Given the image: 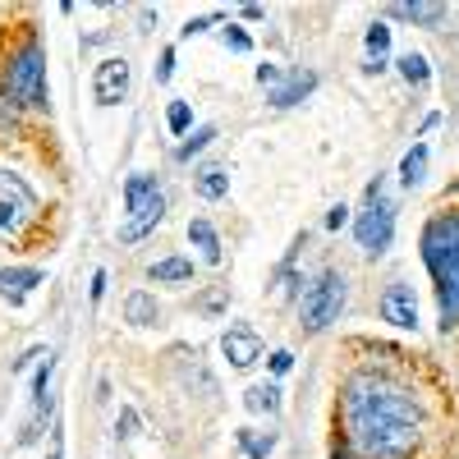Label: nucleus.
I'll return each instance as SVG.
<instances>
[{"label":"nucleus","mask_w":459,"mask_h":459,"mask_svg":"<svg viewBox=\"0 0 459 459\" xmlns=\"http://www.w3.org/2000/svg\"><path fill=\"white\" fill-rule=\"evenodd\" d=\"M344 423L359 450H368L372 459H404L418 446V404L404 386L377 377V372H359L344 386Z\"/></svg>","instance_id":"1"},{"label":"nucleus","mask_w":459,"mask_h":459,"mask_svg":"<svg viewBox=\"0 0 459 459\" xmlns=\"http://www.w3.org/2000/svg\"><path fill=\"white\" fill-rule=\"evenodd\" d=\"M423 262L437 281L441 331L459 322V212H441L423 230Z\"/></svg>","instance_id":"2"},{"label":"nucleus","mask_w":459,"mask_h":459,"mask_svg":"<svg viewBox=\"0 0 459 459\" xmlns=\"http://www.w3.org/2000/svg\"><path fill=\"white\" fill-rule=\"evenodd\" d=\"M5 97L19 101V106H32V110L51 106V92H47V51L37 42H23L10 56V65H5Z\"/></svg>","instance_id":"3"},{"label":"nucleus","mask_w":459,"mask_h":459,"mask_svg":"<svg viewBox=\"0 0 459 459\" xmlns=\"http://www.w3.org/2000/svg\"><path fill=\"white\" fill-rule=\"evenodd\" d=\"M125 207H129V225L120 230V239L134 244V239H143L147 230L166 216V198H161L157 179H152V175H129V184H125Z\"/></svg>","instance_id":"4"},{"label":"nucleus","mask_w":459,"mask_h":459,"mask_svg":"<svg viewBox=\"0 0 459 459\" xmlns=\"http://www.w3.org/2000/svg\"><path fill=\"white\" fill-rule=\"evenodd\" d=\"M354 235H359V248L368 253V257H377V253H386L391 248V235H395V212H391V203L381 198V179L368 188V207L359 212V221H354Z\"/></svg>","instance_id":"5"},{"label":"nucleus","mask_w":459,"mask_h":459,"mask_svg":"<svg viewBox=\"0 0 459 459\" xmlns=\"http://www.w3.org/2000/svg\"><path fill=\"white\" fill-rule=\"evenodd\" d=\"M340 308H344V276L335 272H322L317 285H308V294H303V326L308 331H326L331 322H340Z\"/></svg>","instance_id":"6"},{"label":"nucleus","mask_w":459,"mask_h":459,"mask_svg":"<svg viewBox=\"0 0 459 459\" xmlns=\"http://www.w3.org/2000/svg\"><path fill=\"white\" fill-rule=\"evenodd\" d=\"M32 216H37L32 188L14 170H0V235H14V230H23Z\"/></svg>","instance_id":"7"},{"label":"nucleus","mask_w":459,"mask_h":459,"mask_svg":"<svg viewBox=\"0 0 459 459\" xmlns=\"http://www.w3.org/2000/svg\"><path fill=\"white\" fill-rule=\"evenodd\" d=\"M125 92H129V60H125V56L101 60L97 74H92V97H97V106H120Z\"/></svg>","instance_id":"8"},{"label":"nucleus","mask_w":459,"mask_h":459,"mask_svg":"<svg viewBox=\"0 0 459 459\" xmlns=\"http://www.w3.org/2000/svg\"><path fill=\"white\" fill-rule=\"evenodd\" d=\"M381 322H391L400 331H418V299H413V285L404 281H391L386 294H381Z\"/></svg>","instance_id":"9"},{"label":"nucleus","mask_w":459,"mask_h":459,"mask_svg":"<svg viewBox=\"0 0 459 459\" xmlns=\"http://www.w3.org/2000/svg\"><path fill=\"white\" fill-rule=\"evenodd\" d=\"M221 354L230 359V368H253V363L262 359V340H257V331H248V326H230V331L221 335Z\"/></svg>","instance_id":"10"},{"label":"nucleus","mask_w":459,"mask_h":459,"mask_svg":"<svg viewBox=\"0 0 459 459\" xmlns=\"http://www.w3.org/2000/svg\"><path fill=\"white\" fill-rule=\"evenodd\" d=\"M188 239H194V248L203 253L207 266H221L225 253H221V235H216V225H212V221H203V216H198V221H188Z\"/></svg>","instance_id":"11"},{"label":"nucleus","mask_w":459,"mask_h":459,"mask_svg":"<svg viewBox=\"0 0 459 459\" xmlns=\"http://www.w3.org/2000/svg\"><path fill=\"white\" fill-rule=\"evenodd\" d=\"M363 42H368V74H381V69H386V51H391V23H372L368 28V37H363Z\"/></svg>","instance_id":"12"},{"label":"nucleus","mask_w":459,"mask_h":459,"mask_svg":"<svg viewBox=\"0 0 459 459\" xmlns=\"http://www.w3.org/2000/svg\"><path fill=\"white\" fill-rule=\"evenodd\" d=\"M313 88H317V74H290V79H285V83L272 92V106H276V110H285V106L303 101Z\"/></svg>","instance_id":"13"},{"label":"nucleus","mask_w":459,"mask_h":459,"mask_svg":"<svg viewBox=\"0 0 459 459\" xmlns=\"http://www.w3.org/2000/svg\"><path fill=\"white\" fill-rule=\"evenodd\" d=\"M32 285H42V272H32V266H23V272H0V294L10 303H23Z\"/></svg>","instance_id":"14"},{"label":"nucleus","mask_w":459,"mask_h":459,"mask_svg":"<svg viewBox=\"0 0 459 459\" xmlns=\"http://www.w3.org/2000/svg\"><path fill=\"white\" fill-rule=\"evenodd\" d=\"M125 317H129L134 326H152V322L161 317V308H157V299H152L147 290H134L129 303H125Z\"/></svg>","instance_id":"15"},{"label":"nucleus","mask_w":459,"mask_h":459,"mask_svg":"<svg viewBox=\"0 0 459 459\" xmlns=\"http://www.w3.org/2000/svg\"><path fill=\"white\" fill-rule=\"evenodd\" d=\"M235 441H239V450L248 455V459H266L276 450V432H253V428H239L235 432Z\"/></svg>","instance_id":"16"},{"label":"nucleus","mask_w":459,"mask_h":459,"mask_svg":"<svg viewBox=\"0 0 459 459\" xmlns=\"http://www.w3.org/2000/svg\"><path fill=\"white\" fill-rule=\"evenodd\" d=\"M400 74H404V83H413V88H428L432 83V65H428L423 51H404L400 56Z\"/></svg>","instance_id":"17"},{"label":"nucleus","mask_w":459,"mask_h":459,"mask_svg":"<svg viewBox=\"0 0 459 459\" xmlns=\"http://www.w3.org/2000/svg\"><path fill=\"white\" fill-rule=\"evenodd\" d=\"M244 404H248V413H276L281 409V386H272V381H266V386H248Z\"/></svg>","instance_id":"18"},{"label":"nucleus","mask_w":459,"mask_h":459,"mask_svg":"<svg viewBox=\"0 0 459 459\" xmlns=\"http://www.w3.org/2000/svg\"><path fill=\"white\" fill-rule=\"evenodd\" d=\"M198 194H203L207 203L225 198V194H230V175H225L221 166H203V170H198Z\"/></svg>","instance_id":"19"},{"label":"nucleus","mask_w":459,"mask_h":459,"mask_svg":"<svg viewBox=\"0 0 459 459\" xmlns=\"http://www.w3.org/2000/svg\"><path fill=\"white\" fill-rule=\"evenodd\" d=\"M395 19H409V23H423V28H437L446 19V5H391Z\"/></svg>","instance_id":"20"},{"label":"nucleus","mask_w":459,"mask_h":459,"mask_svg":"<svg viewBox=\"0 0 459 459\" xmlns=\"http://www.w3.org/2000/svg\"><path fill=\"white\" fill-rule=\"evenodd\" d=\"M152 281H194V262L188 257H166V262H152Z\"/></svg>","instance_id":"21"},{"label":"nucleus","mask_w":459,"mask_h":459,"mask_svg":"<svg viewBox=\"0 0 459 459\" xmlns=\"http://www.w3.org/2000/svg\"><path fill=\"white\" fill-rule=\"evenodd\" d=\"M423 170H428V147L423 143H418V147H409L404 152V161H400V184H418V179H423Z\"/></svg>","instance_id":"22"},{"label":"nucleus","mask_w":459,"mask_h":459,"mask_svg":"<svg viewBox=\"0 0 459 459\" xmlns=\"http://www.w3.org/2000/svg\"><path fill=\"white\" fill-rule=\"evenodd\" d=\"M212 138H216V129H212V125H203V129H198L194 138H188V143H179V147H175V161H194V157H198V152H203Z\"/></svg>","instance_id":"23"},{"label":"nucleus","mask_w":459,"mask_h":459,"mask_svg":"<svg viewBox=\"0 0 459 459\" xmlns=\"http://www.w3.org/2000/svg\"><path fill=\"white\" fill-rule=\"evenodd\" d=\"M166 125H170V134H188V125H194V110H188V101H170Z\"/></svg>","instance_id":"24"},{"label":"nucleus","mask_w":459,"mask_h":459,"mask_svg":"<svg viewBox=\"0 0 459 459\" xmlns=\"http://www.w3.org/2000/svg\"><path fill=\"white\" fill-rule=\"evenodd\" d=\"M221 37H225V47H230V51H239V56H244V51H253V37H248L244 28H235V23H230Z\"/></svg>","instance_id":"25"},{"label":"nucleus","mask_w":459,"mask_h":459,"mask_svg":"<svg viewBox=\"0 0 459 459\" xmlns=\"http://www.w3.org/2000/svg\"><path fill=\"white\" fill-rule=\"evenodd\" d=\"M134 428H138V413H134V409H120V423H115L120 441H129V437H134Z\"/></svg>","instance_id":"26"},{"label":"nucleus","mask_w":459,"mask_h":459,"mask_svg":"<svg viewBox=\"0 0 459 459\" xmlns=\"http://www.w3.org/2000/svg\"><path fill=\"white\" fill-rule=\"evenodd\" d=\"M281 79H285L281 65H257V83H281Z\"/></svg>","instance_id":"27"},{"label":"nucleus","mask_w":459,"mask_h":459,"mask_svg":"<svg viewBox=\"0 0 459 459\" xmlns=\"http://www.w3.org/2000/svg\"><path fill=\"white\" fill-rule=\"evenodd\" d=\"M290 368H294V354H290V350H276V354H272V372H276V377H285Z\"/></svg>","instance_id":"28"},{"label":"nucleus","mask_w":459,"mask_h":459,"mask_svg":"<svg viewBox=\"0 0 459 459\" xmlns=\"http://www.w3.org/2000/svg\"><path fill=\"white\" fill-rule=\"evenodd\" d=\"M170 74H175V51L166 47V51H161V65H157V83H166Z\"/></svg>","instance_id":"29"},{"label":"nucleus","mask_w":459,"mask_h":459,"mask_svg":"<svg viewBox=\"0 0 459 459\" xmlns=\"http://www.w3.org/2000/svg\"><path fill=\"white\" fill-rule=\"evenodd\" d=\"M344 221H350V207H344V203H335V207L326 212V230H340Z\"/></svg>","instance_id":"30"},{"label":"nucleus","mask_w":459,"mask_h":459,"mask_svg":"<svg viewBox=\"0 0 459 459\" xmlns=\"http://www.w3.org/2000/svg\"><path fill=\"white\" fill-rule=\"evenodd\" d=\"M212 23H216V14H203V19H188V23H184V37H194V32H207Z\"/></svg>","instance_id":"31"},{"label":"nucleus","mask_w":459,"mask_h":459,"mask_svg":"<svg viewBox=\"0 0 459 459\" xmlns=\"http://www.w3.org/2000/svg\"><path fill=\"white\" fill-rule=\"evenodd\" d=\"M221 308H225V290H216V294L203 299V313H221Z\"/></svg>","instance_id":"32"},{"label":"nucleus","mask_w":459,"mask_h":459,"mask_svg":"<svg viewBox=\"0 0 459 459\" xmlns=\"http://www.w3.org/2000/svg\"><path fill=\"white\" fill-rule=\"evenodd\" d=\"M101 294H106V272H97V276H92V303H97Z\"/></svg>","instance_id":"33"},{"label":"nucleus","mask_w":459,"mask_h":459,"mask_svg":"<svg viewBox=\"0 0 459 459\" xmlns=\"http://www.w3.org/2000/svg\"><path fill=\"white\" fill-rule=\"evenodd\" d=\"M51 459H60V446H56V450H51Z\"/></svg>","instance_id":"34"},{"label":"nucleus","mask_w":459,"mask_h":459,"mask_svg":"<svg viewBox=\"0 0 459 459\" xmlns=\"http://www.w3.org/2000/svg\"><path fill=\"white\" fill-rule=\"evenodd\" d=\"M331 459H350V455H331Z\"/></svg>","instance_id":"35"}]
</instances>
